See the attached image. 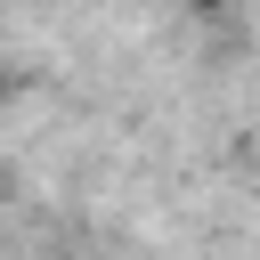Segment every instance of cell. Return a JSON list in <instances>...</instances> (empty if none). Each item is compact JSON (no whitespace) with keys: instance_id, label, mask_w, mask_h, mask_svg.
Segmentation results:
<instances>
[{"instance_id":"1","label":"cell","mask_w":260,"mask_h":260,"mask_svg":"<svg viewBox=\"0 0 260 260\" xmlns=\"http://www.w3.org/2000/svg\"><path fill=\"white\" fill-rule=\"evenodd\" d=\"M195 8H219V0H195Z\"/></svg>"}]
</instances>
